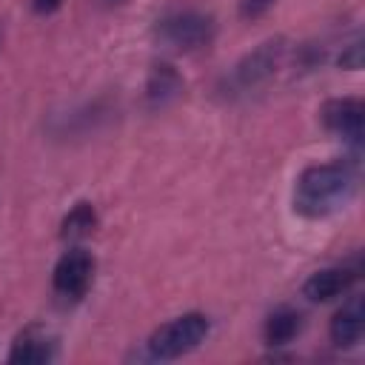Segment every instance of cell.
Masks as SVG:
<instances>
[{"label":"cell","mask_w":365,"mask_h":365,"mask_svg":"<svg viewBox=\"0 0 365 365\" xmlns=\"http://www.w3.org/2000/svg\"><path fill=\"white\" fill-rule=\"evenodd\" d=\"M356 194L354 165L334 160L308 165L294 182V211L308 220H322L342 211Z\"/></svg>","instance_id":"1"},{"label":"cell","mask_w":365,"mask_h":365,"mask_svg":"<svg viewBox=\"0 0 365 365\" xmlns=\"http://www.w3.org/2000/svg\"><path fill=\"white\" fill-rule=\"evenodd\" d=\"M211 331V319L200 311H188L180 314L168 322H163L145 342V351L151 359H180L185 354H191L194 348H200L205 342Z\"/></svg>","instance_id":"2"},{"label":"cell","mask_w":365,"mask_h":365,"mask_svg":"<svg viewBox=\"0 0 365 365\" xmlns=\"http://www.w3.org/2000/svg\"><path fill=\"white\" fill-rule=\"evenodd\" d=\"M154 34H157V40L165 48H174V51H197V48L211 46V40L217 34V23L205 11L177 9V11H168V14H163L157 20Z\"/></svg>","instance_id":"3"},{"label":"cell","mask_w":365,"mask_h":365,"mask_svg":"<svg viewBox=\"0 0 365 365\" xmlns=\"http://www.w3.org/2000/svg\"><path fill=\"white\" fill-rule=\"evenodd\" d=\"M91 282H94V254L83 245H71L68 251H63L51 271L54 294L74 302L86 297Z\"/></svg>","instance_id":"4"},{"label":"cell","mask_w":365,"mask_h":365,"mask_svg":"<svg viewBox=\"0 0 365 365\" xmlns=\"http://www.w3.org/2000/svg\"><path fill=\"white\" fill-rule=\"evenodd\" d=\"M319 117L331 134H339L342 140L359 143L362 128H365V103L359 97H334L322 106Z\"/></svg>","instance_id":"5"},{"label":"cell","mask_w":365,"mask_h":365,"mask_svg":"<svg viewBox=\"0 0 365 365\" xmlns=\"http://www.w3.org/2000/svg\"><path fill=\"white\" fill-rule=\"evenodd\" d=\"M356 277H359L356 265H328V268L314 271L305 279L302 294L311 302H331V299H339L342 294H348L351 285L356 282Z\"/></svg>","instance_id":"6"},{"label":"cell","mask_w":365,"mask_h":365,"mask_svg":"<svg viewBox=\"0 0 365 365\" xmlns=\"http://www.w3.org/2000/svg\"><path fill=\"white\" fill-rule=\"evenodd\" d=\"M57 354V339L51 331L29 325L26 331H20L11 342L9 351V362H23V365H40V362H51Z\"/></svg>","instance_id":"7"},{"label":"cell","mask_w":365,"mask_h":365,"mask_svg":"<svg viewBox=\"0 0 365 365\" xmlns=\"http://www.w3.org/2000/svg\"><path fill=\"white\" fill-rule=\"evenodd\" d=\"M331 342L336 348H356L365 334V302L362 297H348L342 308L331 317Z\"/></svg>","instance_id":"8"},{"label":"cell","mask_w":365,"mask_h":365,"mask_svg":"<svg viewBox=\"0 0 365 365\" xmlns=\"http://www.w3.org/2000/svg\"><path fill=\"white\" fill-rule=\"evenodd\" d=\"M302 331V314L291 305H279L274 308L268 317H265V325H262V336L271 348H279V345H288L299 336Z\"/></svg>","instance_id":"9"},{"label":"cell","mask_w":365,"mask_h":365,"mask_svg":"<svg viewBox=\"0 0 365 365\" xmlns=\"http://www.w3.org/2000/svg\"><path fill=\"white\" fill-rule=\"evenodd\" d=\"M279 54H282V46H279V43H265V46H259L254 54L245 57V63L237 66V83H240L242 88H251V86L262 83L265 77H271V71H274Z\"/></svg>","instance_id":"10"},{"label":"cell","mask_w":365,"mask_h":365,"mask_svg":"<svg viewBox=\"0 0 365 365\" xmlns=\"http://www.w3.org/2000/svg\"><path fill=\"white\" fill-rule=\"evenodd\" d=\"M94 228H97V211H94V205L91 202H77L63 217L60 237L68 240V242H77V240H86Z\"/></svg>","instance_id":"11"},{"label":"cell","mask_w":365,"mask_h":365,"mask_svg":"<svg viewBox=\"0 0 365 365\" xmlns=\"http://www.w3.org/2000/svg\"><path fill=\"white\" fill-rule=\"evenodd\" d=\"M180 88H182V80H180V74H177L171 66L160 63V66H154V68H151V77H148L145 91H148V100H151L154 106L168 103L171 97H177V94H180Z\"/></svg>","instance_id":"12"},{"label":"cell","mask_w":365,"mask_h":365,"mask_svg":"<svg viewBox=\"0 0 365 365\" xmlns=\"http://www.w3.org/2000/svg\"><path fill=\"white\" fill-rule=\"evenodd\" d=\"M277 6V0H240V14L245 20H254V17H262L265 11H271Z\"/></svg>","instance_id":"13"},{"label":"cell","mask_w":365,"mask_h":365,"mask_svg":"<svg viewBox=\"0 0 365 365\" xmlns=\"http://www.w3.org/2000/svg\"><path fill=\"white\" fill-rule=\"evenodd\" d=\"M339 66H342V68H351V71L362 68V43H359V40H354V43L339 54Z\"/></svg>","instance_id":"14"},{"label":"cell","mask_w":365,"mask_h":365,"mask_svg":"<svg viewBox=\"0 0 365 365\" xmlns=\"http://www.w3.org/2000/svg\"><path fill=\"white\" fill-rule=\"evenodd\" d=\"M63 6V0H31V9L37 11V14H51V11H57Z\"/></svg>","instance_id":"15"},{"label":"cell","mask_w":365,"mask_h":365,"mask_svg":"<svg viewBox=\"0 0 365 365\" xmlns=\"http://www.w3.org/2000/svg\"><path fill=\"white\" fill-rule=\"evenodd\" d=\"M106 3H108V6H114V3H123V0H106Z\"/></svg>","instance_id":"16"}]
</instances>
